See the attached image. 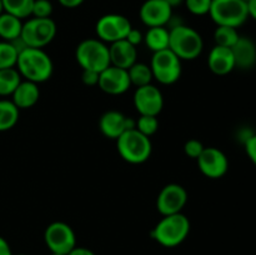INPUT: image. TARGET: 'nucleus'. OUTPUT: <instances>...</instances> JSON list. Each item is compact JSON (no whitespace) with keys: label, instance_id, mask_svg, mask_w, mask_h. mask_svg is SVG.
<instances>
[{"label":"nucleus","instance_id":"38","mask_svg":"<svg viewBox=\"0 0 256 255\" xmlns=\"http://www.w3.org/2000/svg\"><path fill=\"white\" fill-rule=\"evenodd\" d=\"M0 255H14L12 254L9 242H8L2 236H0Z\"/></svg>","mask_w":256,"mask_h":255},{"label":"nucleus","instance_id":"13","mask_svg":"<svg viewBox=\"0 0 256 255\" xmlns=\"http://www.w3.org/2000/svg\"><path fill=\"white\" fill-rule=\"evenodd\" d=\"M196 162L202 174L209 179H220L229 170L228 156L218 148H205Z\"/></svg>","mask_w":256,"mask_h":255},{"label":"nucleus","instance_id":"31","mask_svg":"<svg viewBox=\"0 0 256 255\" xmlns=\"http://www.w3.org/2000/svg\"><path fill=\"white\" fill-rule=\"evenodd\" d=\"M52 14V4L50 0H35L32 5V16L50 18Z\"/></svg>","mask_w":256,"mask_h":255},{"label":"nucleus","instance_id":"1","mask_svg":"<svg viewBox=\"0 0 256 255\" xmlns=\"http://www.w3.org/2000/svg\"><path fill=\"white\" fill-rule=\"evenodd\" d=\"M20 76L35 84L48 82L54 72V64L49 54L38 48H26L18 55L16 66Z\"/></svg>","mask_w":256,"mask_h":255},{"label":"nucleus","instance_id":"17","mask_svg":"<svg viewBox=\"0 0 256 255\" xmlns=\"http://www.w3.org/2000/svg\"><path fill=\"white\" fill-rule=\"evenodd\" d=\"M110 65L128 70L136 62L138 49L130 44L126 39L119 40L109 46Z\"/></svg>","mask_w":256,"mask_h":255},{"label":"nucleus","instance_id":"23","mask_svg":"<svg viewBox=\"0 0 256 255\" xmlns=\"http://www.w3.org/2000/svg\"><path fill=\"white\" fill-rule=\"evenodd\" d=\"M19 112L12 100L0 99V132H8L16 125Z\"/></svg>","mask_w":256,"mask_h":255},{"label":"nucleus","instance_id":"2","mask_svg":"<svg viewBox=\"0 0 256 255\" xmlns=\"http://www.w3.org/2000/svg\"><path fill=\"white\" fill-rule=\"evenodd\" d=\"M190 232V220L182 212L165 215L152 230V238L164 248H175L186 240Z\"/></svg>","mask_w":256,"mask_h":255},{"label":"nucleus","instance_id":"5","mask_svg":"<svg viewBox=\"0 0 256 255\" xmlns=\"http://www.w3.org/2000/svg\"><path fill=\"white\" fill-rule=\"evenodd\" d=\"M209 15L216 26H232L235 29L249 19L248 5L244 0H212Z\"/></svg>","mask_w":256,"mask_h":255},{"label":"nucleus","instance_id":"9","mask_svg":"<svg viewBox=\"0 0 256 255\" xmlns=\"http://www.w3.org/2000/svg\"><path fill=\"white\" fill-rule=\"evenodd\" d=\"M44 242L50 252L68 255L76 246V235L69 224L54 222L45 229Z\"/></svg>","mask_w":256,"mask_h":255},{"label":"nucleus","instance_id":"41","mask_svg":"<svg viewBox=\"0 0 256 255\" xmlns=\"http://www.w3.org/2000/svg\"><path fill=\"white\" fill-rule=\"evenodd\" d=\"M2 12H4V9H2V0H0V15H2Z\"/></svg>","mask_w":256,"mask_h":255},{"label":"nucleus","instance_id":"35","mask_svg":"<svg viewBox=\"0 0 256 255\" xmlns=\"http://www.w3.org/2000/svg\"><path fill=\"white\" fill-rule=\"evenodd\" d=\"M126 40L134 46H138L139 44H142L144 42V35L142 34V32L138 29L132 28V30L129 32V34L126 35Z\"/></svg>","mask_w":256,"mask_h":255},{"label":"nucleus","instance_id":"6","mask_svg":"<svg viewBox=\"0 0 256 255\" xmlns=\"http://www.w3.org/2000/svg\"><path fill=\"white\" fill-rule=\"evenodd\" d=\"M75 58L82 70L102 72L110 66L109 46L99 39L82 40L76 46Z\"/></svg>","mask_w":256,"mask_h":255},{"label":"nucleus","instance_id":"7","mask_svg":"<svg viewBox=\"0 0 256 255\" xmlns=\"http://www.w3.org/2000/svg\"><path fill=\"white\" fill-rule=\"evenodd\" d=\"M56 24L52 18H30L22 22L20 38L28 48L42 49L54 40L56 35Z\"/></svg>","mask_w":256,"mask_h":255},{"label":"nucleus","instance_id":"40","mask_svg":"<svg viewBox=\"0 0 256 255\" xmlns=\"http://www.w3.org/2000/svg\"><path fill=\"white\" fill-rule=\"evenodd\" d=\"M165 2H166L168 4H169L170 6H172V9H174V8H176V6H179V5H182V2H184V0H165Z\"/></svg>","mask_w":256,"mask_h":255},{"label":"nucleus","instance_id":"10","mask_svg":"<svg viewBox=\"0 0 256 255\" xmlns=\"http://www.w3.org/2000/svg\"><path fill=\"white\" fill-rule=\"evenodd\" d=\"M132 25L126 16L122 14L102 15L95 25L98 39L105 44H112L119 40L126 39V35L132 30Z\"/></svg>","mask_w":256,"mask_h":255},{"label":"nucleus","instance_id":"34","mask_svg":"<svg viewBox=\"0 0 256 255\" xmlns=\"http://www.w3.org/2000/svg\"><path fill=\"white\" fill-rule=\"evenodd\" d=\"M99 74L100 72H92V70H82V82L88 86H95L99 82Z\"/></svg>","mask_w":256,"mask_h":255},{"label":"nucleus","instance_id":"37","mask_svg":"<svg viewBox=\"0 0 256 255\" xmlns=\"http://www.w3.org/2000/svg\"><path fill=\"white\" fill-rule=\"evenodd\" d=\"M68 255H95V252L92 250H90L89 248L78 246L76 245Z\"/></svg>","mask_w":256,"mask_h":255},{"label":"nucleus","instance_id":"33","mask_svg":"<svg viewBox=\"0 0 256 255\" xmlns=\"http://www.w3.org/2000/svg\"><path fill=\"white\" fill-rule=\"evenodd\" d=\"M245 152L250 162L256 166V134H252L245 140Z\"/></svg>","mask_w":256,"mask_h":255},{"label":"nucleus","instance_id":"27","mask_svg":"<svg viewBox=\"0 0 256 255\" xmlns=\"http://www.w3.org/2000/svg\"><path fill=\"white\" fill-rule=\"evenodd\" d=\"M239 38L240 35L238 32V29L232 26H216L214 32L215 45H219V46H225L232 49L236 44Z\"/></svg>","mask_w":256,"mask_h":255},{"label":"nucleus","instance_id":"39","mask_svg":"<svg viewBox=\"0 0 256 255\" xmlns=\"http://www.w3.org/2000/svg\"><path fill=\"white\" fill-rule=\"evenodd\" d=\"M248 12H249V18L256 20V0H248Z\"/></svg>","mask_w":256,"mask_h":255},{"label":"nucleus","instance_id":"28","mask_svg":"<svg viewBox=\"0 0 256 255\" xmlns=\"http://www.w3.org/2000/svg\"><path fill=\"white\" fill-rule=\"evenodd\" d=\"M19 52L10 42H0V70L16 66Z\"/></svg>","mask_w":256,"mask_h":255},{"label":"nucleus","instance_id":"21","mask_svg":"<svg viewBox=\"0 0 256 255\" xmlns=\"http://www.w3.org/2000/svg\"><path fill=\"white\" fill-rule=\"evenodd\" d=\"M170 32L166 26L149 28L144 35V42L152 52L169 49Z\"/></svg>","mask_w":256,"mask_h":255},{"label":"nucleus","instance_id":"24","mask_svg":"<svg viewBox=\"0 0 256 255\" xmlns=\"http://www.w3.org/2000/svg\"><path fill=\"white\" fill-rule=\"evenodd\" d=\"M22 82V76L16 68L0 70V96H9Z\"/></svg>","mask_w":256,"mask_h":255},{"label":"nucleus","instance_id":"36","mask_svg":"<svg viewBox=\"0 0 256 255\" xmlns=\"http://www.w3.org/2000/svg\"><path fill=\"white\" fill-rule=\"evenodd\" d=\"M58 2L62 6L68 8V9H74V8L80 6L85 0H58Z\"/></svg>","mask_w":256,"mask_h":255},{"label":"nucleus","instance_id":"25","mask_svg":"<svg viewBox=\"0 0 256 255\" xmlns=\"http://www.w3.org/2000/svg\"><path fill=\"white\" fill-rule=\"evenodd\" d=\"M128 74H129L132 85H135L136 88L152 84V80L154 79L150 65L144 64V62H135L132 66L128 69Z\"/></svg>","mask_w":256,"mask_h":255},{"label":"nucleus","instance_id":"26","mask_svg":"<svg viewBox=\"0 0 256 255\" xmlns=\"http://www.w3.org/2000/svg\"><path fill=\"white\" fill-rule=\"evenodd\" d=\"M34 2L35 0H2L4 12L22 20L32 16Z\"/></svg>","mask_w":256,"mask_h":255},{"label":"nucleus","instance_id":"43","mask_svg":"<svg viewBox=\"0 0 256 255\" xmlns=\"http://www.w3.org/2000/svg\"><path fill=\"white\" fill-rule=\"evenodd\" d=\"M18 255H26V254H18Z\"/></svg>","mask_w":256,"mask_h":255},{"label":"nucleus","instance_id":"8","mask_svg":"<svg viewBox=\"0 0 256 255\" xmlns=\"http://www.w3.org/2000/svg\"><path fill=\"white\" fill-rule=\"evenodd\" d=\"M150 68L154 79L162 85L174 84L182 76V60L170 49L154 52Z\"/></svg>","mask_w":256,"mask_h":255},{"label":"nucleus","instance_id":"15","mask_svg":"<svg viewBox=\"0 0 256 255\" xmlns=\"http://www.w3.org/2000/svg\"><path fill=\"white\" fill-rule=\"evenodd\" d=\"M98 86L109 95L124 94L132 86L128 70L110 65L99 74Z\"/></svg>","mask_w":256,"mask_h":255},{"label":"nucleus","instance_id":"14","mask_svg":"<svg viewBox=\"0 0 256 255\" xmlns=\"http://www.w3.org/2000/svg\"><path fill=\"white\" fill-rule=\"evenodd\" d=\"M139 16L148 28L166 26L172 19V8L165 0H145Z\"/></svg>","mask_w":256,"mask_h":255},{"label":"nucleus","instance_id":"12","mask_svg":"<svg viewBox=\"0 0 256 255\" xmlns=\"http://www.w3.org/2000/svg\"><path fill=\"white\" fill-rule=\"evenodd\" d=\"M132 102H134L135 109L140 115L158 116L164 108L162 92H160L159 88L152 84L136 88Z\"/></svg>","mask_w":256,"mask_h":255},{"label":"nucleus","instance_id":"19","mask_svg":"<svg viewBox=\"0 0 256 255\" xmlns=\"http://www.w3.org/2000/svg\"><path fill=\"white\" fill-rule=\"evenodd\" d=\"M235 60V68L250 69L256 64V45L250 38L240 36L236 44L232 48Z\"/></svg>","mask_w":256,"mask_h":255},{"label":"nucleus","instance_id":"11","mask_svg":"<svg viewBox=\"0 0 256 255\" xmlns=\"http://www.w3.org/2000/svg\"><path fill=\"white\" fill-rule=\"evenodd\" d=\"M188 202V192L180 184H168L160 190L156 199L158 212L165 216L182 212Z\"/></svg>","mask_w":256,"mask_h":255},{"label":"nucleus","instance_id":"44","mask_svg":"<svg viewBox=\"0 0 256 255\" xmlns=\"http://www.w3.org/2000/svg\"><path fill=\"white\" fill-rule=\"evenodd\" d=\"M244 2H248V0H244Z\"/></svg>","mask_w":256,"mask_h":255},{"label":"nucleus","instance_id":"32","mask_svg":"<svg viewBox=\"0 0 256 255\" xmlns=\"http://www.w3.org/2000/svg\"><path fill=\"white\" fill-rule=\"evenodd\" d=\"M204 149L205 146L202 145V142L196 139L188 140L184 145V152L192 159H198L202 155V152H204Z\"/></svg>","mask_w":256,"mask_h":255},{"label":"nucleus","instance_id":"42","mask_svg":"<svg viewBox=\"0 0 256 255\" xmlns=\"http://www.w3.org/2000/svg\"><path fill=\"white\" fill-rule=\"evenodd\" d=\"M50 255H64V254H56V252H50Z\"/></svg>","mask_w":256,"mask_h":255},{"label":"nucleus","instance_id":"4","mask_svg":"<svg viewBox=\"0 0 256 255\" xmlns=\"http://www.w3.org/2000/svg\"><path fill=\"white\" fill-rule=\"evenodd\" d=\"M118 152L129 164H142L150 158L152 145L149 136H145L136 129L122 132L116 139Z\"/></svg>","mask_w":256,"mask_h":255},{"label":"nucleus","instance_id":"20","mask_svg":"<svg viewBox=\"0 0 256 255\" xmlns=\"http://www.w3.org/2000/svg\"><path fill=\"white\" fill-rule=\"evenodd\" d=\"M39 84H35L28 80H22L14 92L12 94V102L16 105L18 109H29L38 102L40 98Z\"/></svg>","mask_w":256,"mask_h":255},{"label":"nucleus","instance_id":"3","mask_svg":"<svg viewBox=\"0 0 256 255\" xmlns=\"http://www.w3.org/2000/svg\"><path fill=\"white\" fill-rule=\"evenodd\" d=\"M169 49L180 60H194L200 56L204 42L199 32L185 24H178L169 29Z\"/></svg>","mask_w":256,"mask_h":255},{"label":"nucleus","instance_id":"30","mask_svg":"<svg viewBox=\"0 0 256 255\" xmlns=\"http://www.w3.org/2000/svg\"><path fill=\"white\" fill-rule=\"evenodd\" d=\"M184 2L186 9L192 15L202 16V15L209 14L212 0H184Z\"/></svg>","mask_w":256,"mask_h":255},{"label":"nucleus","instance_id":"22","mask_svg":"<svg viewBox=\"0 0 256 255\" xmlns=\"http://www.w3.org/2000/svg\"><path fill=\"white\" fill-rule=\"evenodd\" d=\"M22 20L9 12L0 15V38L5 42H12L22 35Z\"/></svg>","mask_w":256,"mask_h":255},{"label":"nucleus","instance_id":"29","mask_svg":"<svg viewBox=\"0 0 256 255\" xmlns=\"http://www.w3.org/2000/svg\"><path fill=\"white\" fill-rule=\"evenodd\" d=\"M135 129L144 134L145 136H152L159 129V120L158 116H152V115H140L136 120V125Z\"/></svg>","mask_w":256,"mask_h":255},{"label":"nucleus","instance_id":"16","mask_svg":"<svg viewBox=\"0 0 256 255\" xmlns=\"http://www.w3.org/2000/svg\"><path fill=\"white\" fill-rule=\"evenodd\" d=\"M135 125H136V120L125 116L122 112H116V110H109L104 112L99 120V128L102 135L115 140L126 130L135 129Z\"/></svg>","mask_w":256,"mask_h":255},{"label":"nucleus","instance_id":"18","mask_svg":"<svg viewBox=\"0 0 256 255\" xmlns=\"http://www.w3.org/2000/svg\"><path fill=\"white\" fill-rule=\"evenodd\" d=\"M208 66L215 75H228L235 69L234 55L230 48L215 45L208 56Z\"/></svg>","mask_w":256,"mask_h":255}]
</instances>
